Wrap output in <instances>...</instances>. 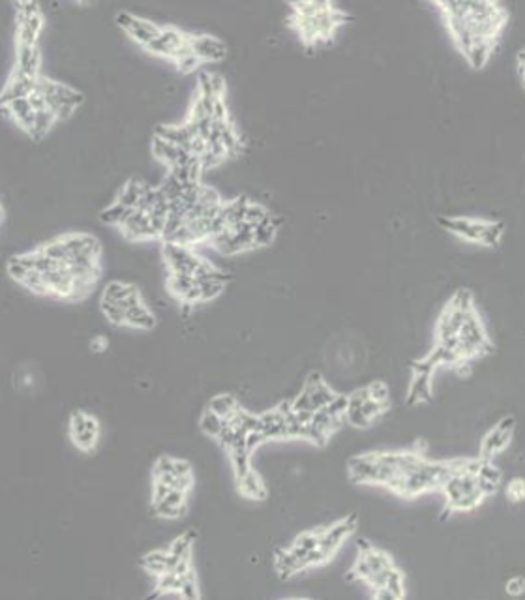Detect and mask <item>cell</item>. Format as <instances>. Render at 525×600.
<instances>
[{
    "mask_svg": "<svg viewBox=\"0 0 525 600\" xmlns=\"http://www.w3.org/2000/svg\"><path fill=\"white\" fill-rule=\"evenodd\" d=\"M36 88L47 100V107L55 115L56 120H66L75 113V109L83 104L85 96L77 88L60 83V81L51 79L45 75H40L36 81Z\"/></svg>",
    "mask_w": 525,
    "mask_h": 600,
    "instance_id": "6da1fadb",
    "label": "cell"
},
{
    "mask_svg": "<svg viewBox=\"0 0 525 600\" xmlns=\"http://www.w3.org/2000/svg\"><path fill=\"white\" fill-rule=\"evenodd\" d=\"M99 420L87 411H74L70 415V441L77 450L85 454H92L99 443Z\"/></svg>",
    "mask_w": 525,
    "mask_h": 600,
    "instance_id": "7a4b0ae2",
    "label": "cell"
},
{
    "mask_svg": "<svg viewBox=\"0 0 525 600\" xmlns=\"http://www.w3.org/2000/svg\"><path fill=\"white\" fill-rule=\"evenodd\" d=\"M45 17L42 8L36 2L17 4V36L15 43H31L36 45L44 32Z\"/></svg>",
    "mask_w": 525,
    "mask_h": 600,
    "instance_id": "3957f363",
    "label": "cell"
},
{
    "mask_svg": "<svg viewBox=\"0 0 525 600\" xmlns=\"http://www.w3.org/2000/svg\"><path fill=\"white\" fill-rule=\"evenodd\" d=\"M163 261H165L169 272L193 276L195 269L201 263V255L190 248V246L175 244V242H163Z\"/></svg>",
    "mask_w": 525,
    "mask_h": 600,
    "instance_id": "277c9868",
    "label": "cell"
},
{
    "mask_svg": "<svg viewBox=\"0 0 525 600\" xmlns=\"http://www.w3.org/2000/svg\"><path fill=\"white\" fill-rule=\"evenodd\" d=\"M117 25L120 26L131 40L141 43L143 47H147V45L160 34L161 29V26H158L156 23L149 21V19L137 17V15H131L130 12H118Z\"/></svg>",
    "mask_w": 525,
    "mask_h": 600,
    "instance_id": "5b68a950",
    "label": "cell"
},
{
    "mask_svg": "<svg viewBox=\"0 0 525 600\" xmlns=\"http://www.w3.org/2000/svg\"><path fill=\"white\" fill-rule=\"evenodd\" d=\"M124 239L128 240H156L160 235L156 233L150 216L141 209H131L124 221L118 226Z\"/></svg>",
    "mask_w": 525,
    "mask_h": 600,
    "instance_id": "8992f818",
    "label": "cell"
},
{
    "mask_svg": "<svg viewBox=\"0 0 525 600\" xmlns=\"http://www.w3.org/2000/svg\"><path fill=\"white\" fill-rule=\"evenodd\" d=\"M188 43L192 53L201 62H220L227 56V45L210 34H188Z\"/></svg>",
    "mask_w": 525,
    "mask_h": 600,
    "instance_id": "52a82bcc",
    "label": "cell"
},
{
    "mask_svg": "<svg viewBox=\"0 0 525 600\" xmlns=\"http://www.w3.org/2000/svg\"><path fill=\"white\" fill-rule=\"evenodd\" d=\"M514 426H516V420L514 417H505L501 420L495 428H492L488 432V435L484 437L482 441V450H480V458L484 459H492L497 452H501L503 448L507 447L510 439H512V432Z\"/></svg>",
    "mask_w": 525,
    "mask_h": 600,
    "instance_id": "ba28073f",
    "label": "cell"
},
{
    "mask_svg": "<svg viewBox=\"0 0 525 600\" xmlns=\"http://www.w3.org/2000/svg\"><path fill=\"white\" fill-rule=\"evenodd\" d=\"M40 68H42V49L40 45H31V43H17L15 47V66L12 74L23 75L38 79L40 77Z\"/></svg>",
    "mask_w": 525,
    "mask_h": 600,
    "instance_id": "9c48e42d",
    "label": "cell"
},
{
    "mask_svg": "<svg viewBox=\"0 0 525 600\" xmlns=\"http://www.w3.org/2000/svg\"><path fill=\"white\" fill-rule=\"evenodd\" d=\"M186 42H188V32H182L177 26H161L160 34L145 49L150 51L156 56L171 58L175 55V51L182 47Z\"/></svg>",
    "mask_w": 525,
    "mask_h": 600,
    "instance_id": "30bf717a",
    "label": "cell"
},
{
    "mask_svg": "<svg viewBox=\"0 0 525 600\" xmlns=\"http://www.w3.org/2000/svg\"><path fill=\"white\" fill-rule=\"evenodd\" d=\"M390 567H394V563H392L389 553L377 550L373 546H368L366 550H360L359 559H357V563L353 567V576H357L360 580H366L373 572L387 570Z\"/></svg>",
    "mask_w": 525,
    "mask_h": 600,
    "instance_id": "8fae6325",
    "label": "cell"
},
{
    "mask_svg": "<svg viewBox=\"0 0 525 600\" xmlns=\"http://www.w3.org/2000/svg\"><path fill=\"white\" fill-rule=\"evenodd\" d=\"M186 501H188V491L171 490L161 497L160 501L152 503V510L156 516L165 518V520H177L180 516L186 514Z\"/></svg>",
    "mask_w": 525,
    "mask_h": 600,
    "instance_id": "7c38bea8",
    "label": "cell"
},
{
    "mask_svg": "<svg viewBox=\"0 0 525 600\" xmlns=\"http://www.w3.org/2000/svg\"><path fill=\"white\" fill-rule=\"evenodd\" d=\"M102 299L105 300H115L120 306H124L126 310L131 306H136L139 302H143L141 299V291L137 285L134 283H126V282H109L104 287V293H102Z\"/></svg>",
    "mask_w": 525,
    "mask_h": 600,
    "instance_id": "4fadbf2b",
    "label": "cell"
},
{
    "mask_svg": "<svg viewBox=\"0 0 525 600\" xmlns=\"http://www.w3.org/2000/svg\"><path fill=\"white\" fill-rule=\"evenodd\" d=\"M36 81L31 79V77H23V75L12 74L8 77L6 85L0 90V105L6 107L8 104H12L15 100L21 98H29L32 94V90L36 88Z\"/></svg>",
    "mask_w": 525,
    "mask_h": 600,
    "instance_id": "5bb4252c",
    "label": "cell"
},
{
    "mask_svg": "<svg viewBox=\"0 0 525 600\" xmlns=\"http://www.w3.org/2000/svg\"><path fill=\"white\" fill-rule=\"evenodd\" d=\"M439 223L460 239L478 242L486 221L471 220V218H439Z\"/></svg>",
    "mask_w": 525,
    "mask_h": 600,
    "instance_id": "9a60e30c",
    "label": "cell"
},
{
    "mask_svg": "<svg viewBox=\"0 0 525 600\" xmlns=\"http://www.w3.org/2000/svg\"><path fill=\"white\" fill-rule=\"evenodd\" d=\"M195 135H197L195 134V129H193L188 123L160 124V126L156 128V137H160V139H163V141L173 143V145L182 148L188 147V143L192 141Z\"/></svg>",
    "mask_w": 525,
    "mask_h": 600,
    "instance_id": "2e32d148",
    "label": "cell"
},
{
    "mask_svg": "<svg viewBox=\"0 0 525 600\" xmlns=\"http://www.w3.org/2000/svg\"><path fill=\"white\" fill-rule=\"evenodd\" d=\"M373 475H375V452L349 459V478L353 482L373 484Z\"/></svg>",
    "mask_w": 525,
    "mask_h": 600,
    "instance_id": "e0dca14e",
    "label": "cell"
},
{
    "mask_svg": "<svg viewBox=\"0 0 525 600\" xmlns=\"http://www.w3.org/2000/svg\"><path fill=\"white\" fill-rule=\"evenodd\" d=\"M175 563H177V558H175L173 553H169V550L149 551V553H145L141 559L143 569L147 570L149 574L156 576V578L165 574V572H171Z\"/></svg>",
    "mask_w": 525,
    "mask_h": 600,
    "instance_id": "ac0fdd59",
    "label": "cell"
},
{
    "mask_svg": "<svg viewBox=\"0 0 525 600\" xmlns=\"http://www.w3.org/2000/svg\"><path fill=\"white\" fill-rule=\"evenodd\" d=\"M304 390L309 394V400H312V405H314L315 411L325 409V407L328 405V402L336 396V394L328 388L327 383L323 381V377L319 374L308 375L306 385H304Z\"/></svg>",
    "mask_w": 525,
    "mask_h": 600,
    "instance_id": "d6986e66",
    "label": "cell"
},
{
    "mask_svg": "<svg viewBox=\"0 0 525 600\" xmlns=\"http://www.w3.org/2000/svg\"><path fill=\"white\" fill-rule=\"evenodd\" d=\"M274 567L278 570V574L284 578V580H289L291 576L298 574L300 570L308 569V565L304 559H300L298 555H295L291 550H278L276 551V558H274Z\"/></svg>",
    "mask_w": 525,
    "mask_h": 600,
    "instance_id": "ffe728a7",
    "label": "cell"
},
{
    "mask_svg": "<svg viewBox=\"0 0 525 600\" xmlns=\"http://www.w3.org/2000/svg\"><path fill=\"white\" fill-rule=\"evenodd\" d=\"M156 315L150 312L145 302H139L136 306H131L126 310V326L131 329H139V331H152L156 326Z\"/></svg>",
    "mask_w": 525,
    "mask_h": 600,
    "instance_id": "44dd1931",
    "label": "cell"
},
{
    "mask_svg": "<svg viewBox=\"0 0 525 600\" xmlns=\"http://www.w3.org/2000/svg\"><path fill=\"white\" fill-rule=\"evenodd\" d=\"M432 400V375L413 374L407 392V405L424 404Z\"/></svg>",
    "mask_w": 525,
    "mask_h": 600,
    "instance_id": "7402d4cb",
    "label": "cell"
},
{
    "mask_svg": "<svg viewBox=\"0 0 525 600\" xmlns=\"http://www.w3.org/2000/svg\"><path fill=\"white\" fill-rule=\"evenodd\" d=\"M4 109L10 113V117L17 123L19 128H23L29 134L32 128V124H34V117H36V111L32 109V105L29 104V100L26 98H21V100H15V102H12V104H8Z\"/></svg>",
    "mask_w": 525,
    "mask_h": 600,
    "instance_id": "603a6c76",
    "label": "cell"
},
{
    "mask_svg": "<svg viewBox=\"0 0 525 600\" xmlns=\"http://www.w3.org/2000/svg\"><path fill=\"white\" fill-rule=\"evenodd\" d=\"M149 188V184L141 182V180H136V178H131V180H128V182L124 184L122 188H120V191H118V197H117V203H120V205H124L126 209H137L139 207V201H141L143 194H145V190Z\"/></svg>",
    "mask_w": 525,
    "mask_h": 600,
    "instance_id": "cb8c5ba5",
    "label": "cell"
},
{
    "mask_svg": "<svg viewBox=\"0 0 525 600\" xmlns=\"http://www.w3.org/2000/svg\"><path fill=\"white\" fill-rule=\"evenodd\" d=\"M261 420V432L268 439H285V428H284V415L280 411H266L259 417Z\"/></svg>",
    "mask_w": 525,
    "mask_h": 600,
    "instance_id": "d4e9b609",
    "label": "cell"
},
{
    "mask_svg": "<svg viewBox=\"0 0 525 600\" xmlns=\"http://www.w3.org/2000/svg\"><path fill=\"white\" fill-rule=\"evenodd\" d=\"M494 43L495 42H492V40H476L469 49L464 51L465 58H467L471 66L475 70H480V68L486 66V62H488L490 55L494 51Z\"/></svg>",
    "mask_w": 525,
    "mask_h": 600,
    "instance_id": "484cf974",
    "label": "cell"
},
{
    "mask_svg": "<svg viewBox=\"0 0 525 600\" xmlns=\"http://www.w3.org/2000/svg\"><path fill=\"white\" fill-rule=\"evenodd\" d=\"M248 205H250V201H248L246 197H236L233 201L223 203L222 210H220V218L227 223V227L236 226V223L244 221Z\"/></svg>",
    "mask_w": 525,
    "mask_h": 600,
    "instance_id": "4316f807",
    "label": "cell"
},
{
    "mask_svg": "<svg viewBox=\"0 0 525 600\" xmlns=\"http://www.w3.org/2000/svg\"><path fill=\"white\" fill-rule=\"evenodd\" d=\"M236 488H239L242 496L250 497V499H265L266 496L265 486H263L259 475L254 469L248 471L244 477L236 480Z\"/></svg>",
    "mask_w": 525,
    "mask_h": 600,
    "instance_id": "83f0119b",
    "label": "cell"
},
{
    "mask_svg": "<svg viewBox=\"0 0 525 600\" xmlns=\"http://www.w3.org/2000/svg\"><path fill=\"white\" fill-rule=\"evenodd\" d=\"M355 527H357V516L351 514V516H347L346 520H340L338 523H334L332 527L323 529V533H325V537H328V539L332 540V542H336V544L340 546L341 542H344V540L355 531Z\"/></svg>",
    "mask_w": 525,
    "mask_h": 600,
    "instance_id": "f1b7e54d",
    "label": "cell"
},
{
    "mask_svg": "<svg viewBox=\"0 0 525 600\" xmlns=\"http://www.w3.org/2000/svg\"><path fill=\"white\" fill-rule=\"evenodd\" d=\"M171 61L175 62V66L179 68L180 74H190V72H195L199 66V58L192 53V47L190 43L186 42L182 47L175 51V55L171 56Z\"/></svg>",
    "mask_w": 525,
    "mask_h": 600,
    "instance_id": "f546056e",
    "label": "cell"
},
{
    "mask_svg": "<svg viewBox=\"0 0 525 600\" xmlns=\"http://www.w3.org/2000/svg\"><path fill=\"white\" fill-rule=\"evenodd\" d=\"M55 123H56V118H55V115L51 113V109L36 111L34 124H32V128H31V132H29V135H31L32 139L40 141V139H44L45 135L49 134L51 128L55 126Z\"/></svg>",
    "mask_w": 525,
    "mask_h": 600,
    "instance_id": "4dcf8cb0",
    "label": "cell"
},
{
    "mask_svg": "<svg viewBox=\"0 0 525 600\" xmlns=\"http://www.w3.org/2000/svg\"><path fill=\"white\" fill-rule=\"evenodd\" d=\"M195 285V278L190 274H179V272H169V278H167V289L169 293L177 297L179 300H182L186 297V293Z\"/></svg>",
    "mask_w": 525,
    "mask_h": 600,
    "instance_id": "1f68e13d",
    "label": "cell"
},
{
    "mask_svg": "<svg viewBox=\"0 0 525 600\" xmlns=\"http://www.w3.org/2000/svg\"><path fill=\"white\" fill-rule=\"evenodd\" d=\"M428 361L432 362L433 366L437 368L439 364H449V366H458V364H464V358L458 353V349H449V347H443V345H435L432 349V353L426 356Z\"/></svg>",
    "mask_w": 525,
    "mask_h": 600,
    "instance_id": "d6a6232c",
    "label": "cell"
},
{
    "mask_svg": "<svg viewBox=\"0 0 525 600\" xmlns=\"http://www.w3.org/2000/svg\"><path fill=\"white\" fill-rule=\"evenodd\" d=\"M236 407H239V404H236V400L233 398L231 394H218L214 398H210L207 409L216 413L218 417H222L223 420H227V418L235 413Z\"/></svg>",
    "mask_w": 525,
    "mask_h": 600,
    "instance_id": "836d02e7",
    "label": "cell"
},
{
    "mask_svg": "<svg viewBox=\"0 0 525 600\" xmlns=\"http://www.w3.org/2000/svg\"><path fill=\"white\" fill-rule=\"evenodd\" d=\"M229 423L233 424L235 428L242 429V432H254V429H261V420L259 417H255V415H252V413H248V411L241 409V407H236L235 413L231 415V417L227 418Z\"/></svg>",
    "mask_w": 525,
    "mask_h": 600,
    "instance_id": "e575fe53",
    "label": "cell"
},
{
    "mask_svg": "<svg viewBox=\"0 0 525 600\" xmlns=\"http://www.w3.org/2000/svg\"><path fill=\"white\" fill-rule=\"evenodd\" d=\"M180 585H182V576L175 572H165L156 578V593L152 597H161V594L177 593L179 594Z\"/></svg>",
    "mask_w": 525,
    "mask_h": 600,
    "instance_id": "d590c367",
    "label": "cell"
},
{
    "mask_svg": "<svg viewBox=\"0 0 525 600\" xmlns=\"http://www.w3.org/2000/svg\"><path fill=\"white\" fill-rule=\"evenodd\" d=\"M99 308H102V313L105 315V319L115 326H120L126 323V308L120 306L115 300H99Z\"/></svg>",
    "mask_w": 525,
    "mask_h": 600,
    "instance_id": "8d00e7d4",
    "label": "cell"
},
{
    "mask_svg": "<svg viewBox=\"0 0 525 600\" xmlns=\"http://www.w3.org/2000/svg\"><path fill=\"white\" fill-rule=\"evenodd\" d=\"M131 209H126L124 205H120V203H111L107 209H104L102 212H99V220H102V223H105V226H115L118 227L120 223L124 221V218L128 216V212H130Z\"/></svg>",
    "mask_w": 525,
    "mask_h": 600,
    "instance_id": "74e56055",
    "label": "cell"
},
{
    "mask_svg": "<svg viewBox=\"0 0 525 600\" xmlns=\"http://www.w3.org/2000/svg\"><path fill=\"white\" fill-rule=\"evenodd\" d=\"M193 540H195V531L180 535L169 546V553H173L175 558H192Z\"/></svg>",
    "mask_w": 525,
    "mask_h": 600,
    "instance_id": "f35d334b",
    "label": "cell"
},
{
    "mask_svg": "<svg viewBox=\"0 0 525 600\" xmlns=\"http://www.w3.org/2000/svg\"><path fill=\"white\" fill-rule=\"evenodd\" d=\"M276 229H278V221L272 218L270 221L266 223H261V226L254 227V244L255 248H261V246H268L276 237Z\"/></svg>",
    "mask_w": 525,
    "mask_h": 600,
    "instance_id": "ab89813d",
    "label": "cell"
},
{
    "mask_svg": "<svg viewBox=\"0 0 525 600\" xmlns=\"http://www.w3.org/2000/svg\"><path fill=\"white\" fill-rule=\"evenodd\" d=\"M503 231H505L503 223L486 221V223H484V229H482V235H480V240H478V244L488 246V248H495V246L499 244L501 237H503Z\"/></svg>",
    "mask_w": 525,
    "mask_h": 600,
    "instance_id": "60d3db41",
    "label": "cell"
},
{
    "mask_svg": "<svg viewBox=\"0 0 525 600\" xmlns=\"http://www.w3.org/2000/svg\"><path fill=\"white\" fill-rule=\"evenodd\" d=\"M222 426L223 418L218 417L216 413H212L210 409L204 411L201 418H199V428H201V432H203L204 435H209V437H216V435L220 434Z\"/></svg>",
    "mask_w": 525,
    "mask_h": 600,
    "instance_id": "b9f144b4",
    "label": "cell"
},
{
    "mask_svg": "<svg viewBox=\"0 0 525 600\" xmlns=\"http://www.w3.org/2000/svg\"><path fill=\"white\" fill-rule=\"evenodd\" d=\"M270 220V210H266L263 205H259V203H250V205H248L246 214H244V221H246V223H250L252 227H257Z\"/></svg>",
    "mask_w": 525,
    "mask_h": 600,
    "instance_id": "7bdbcfd3",
    "label": "cell"
},
{
    "mask_svg": "<svg viewBox=\"0 0 525 600\" xmlns=\"http://www.w3.org/2000/svg\"><path fill=\"white\" fill-rule=\"evenodd\" d=\"M231 454V464H233V471H235L236 480L242 478L248 471H252L250 466V452L246 448H239V450H229Z\"/></svg>",
    "mask_w": 525,
    "mask_h": 600,
    "instance_id": "ee69618b",
    "label": "cell"
},
{
    "mask_svg": "<svg viewBox=\"0 0 525 600\" xmlns=\"http://www.w3.org/2000/svg\"><path fill=\"white\" fill-rule=\"evenodd\" d=\"M451 310H458V312H473L475 306H473V294H471L469 289H458L456 293L452 294L449 306Z\"/></svg>",
    "mask_w": 525,
    "mask_h": 600,
    "instance_id": "f6af8a7d",
    "label": "cell"
},
{
    "mask_svg": "<svg viewBox=\"0 0 525 600\" xmlns=\"http://www.w3.org/2000/svg\"><path fill=\"white\" fill-rule=\"evenodd\" d=\"M179 594L182 599H199L201 593H199V583H197V576H195V570H190L182 576V585H180Z\"/></svg>",
    "mask_w": 525,
    "mask_h": 600,
    "instance_id": "bcb514c9",
    "label": "cell"
},
{
    "mask_svg": "<svg viewBox=\"0 0 525 600\" xmlns=\"http://www.w3.org/2000/svg\"><path fill=\"white\" fill-rule=\"evenodd\" d=\"M197 285L199 291H201V302L218 299L225 289V283L218 282V280H204V282H197Z\"/></svg>",
    "mask_w": 525,
    "mask_h": 600,
    "instance_id": "7dc6e473",
    "label": "cell"
},
{
    "mask_svg": "<svg viewBox=\"0 0 525 600\" xmlns=\"http://www.w3.org/2000/svg\"><path fill=\"white\" fill-rule=\"evenodd\" d=\"M328 437H330V435H327L325 432H323V429H319L312 423L304 426L302 439H308L309 443H314L315 447H325V445H327V441H328Z\"/></svg>",
    "mask_w": 525,
    "mask_h": 600,
    "instance_id": "c3c4849f",
    "label": "cell"
},
{
    "mask_svg": "<svg viewBox=\"0 0 525 600\" xmlns=\"http://www.w3.org/2000/svg\"><path fill=\"white\" fill-rule=\"evenodd\" d=\"M317 544H319V531H306V533L298 535L293 546L308 553V551H312L314 548H317Z\"/></svg>",
    "mask_w": 525,
    "mask_h": 600,
    "instance_id": "681fc988",
    "label": "cell"
},
{
    "mask_svg": "<svg viewBox=\"0 0 525 600\" xmlns=\"http://www.w3.org/2000/svg\"><path fill=\"white\" fill-rule=\"evenodd\" d=\"M476 477H482V478H486V480H492V482L499 484L501 469L497 466H494L490 459L482 458L480 469H478V475H476Z\"/></svg>",
    "mask_w": 525,
    "mask_h": 600,
    "instance_id": "f907efd6",
    "label": "cell"
},
{
    "mask_svg": "<svg viewBox=\"0 0 525 600\" xmlns=\"http://www.w3.org/2000/svg\"><path fill=\"white\" fill-rule=\"evenodd\" d=\"M346 409H347V396H340V394H336V396L328 402L327 407H325V411H327L328 415H332V417H344Z\"/></svg>",
    "mask_w": 525,
    "mask_h": 600,
    "instance_id": "816d5d0a",
    "label": "cell"
},
{
    "mask_svg": "<svg viewBox=\"0 0 525 600\" xmlns=\"http://www.w3.org/2000/svg\"><path fill=\"white\" fill-rule=\"evenodd\" d=\"M368 388V394H370L371 400L375 402H389V386L381 383V381H375L371 385L366 386Z\"/></svg>",
    "mask_w": 525,
    "mask_h": 600,
    "instance_id": "f5cc1de1",
    "label": "cell"
},
{
    "mask_svg": "<svg viewBox=\"0 0 525 600\" xmlns=\"http://www.w3.org/2000/svg\"><path fill=\"white\" fill-rule=\"evenodd\" d=\"M265 443H266V437L263 435L261 429H254V432H248L246 434V450L250 454L254 452V450H257V448H259L261 445H265Z\"/></svg>",
    "mask_w": 525,
    "mask_h": 600,
    "instance_id": "db71d44e",
    "label": "cell"
},
{
    "mask_svg": "<svg viewBox=\"0 0 525 600\" xmlns=\"http://www.w3.org/2000/svg\"><path fill=\"white\" fill-rule=\"evenodd\" d=\"M291 407H293V411H315L314 405H312V400H309V394L306 390L300 392L297 398L291 402Z\"/></svg>",
    "mask_w": 525,
    "mask_h": 600,
    "instance_id": "11a10c76",
    "label": "cell"
},
{
    "mask_svg": "<svg viewBox=\"0 0 525 600\" xmlns=\"http://www.w3.org/2000/svg\"><path fill=\"white\" fill-rule=\"evenodd\" d=\"M209 79L214 98H223V94H225V79L220 74H209Z\"/></svg>",
    "mask_w": 525,
    "mask_h": 600,
    "instance_id": "9f6ffc18",
    "label": "cell"
},
{
    "mask_svg": "<svg viewBox=\"0 0 525 600\" xmlns=\"http://www.w3.org/2000/svg\"><path fill=\"white\" fill-rule=\"evenodd\" d=\"M476 488H478V491H480L482 496L490 497V496H494V494H497L499 484L492 482V480H486V478H482V477H476Z\"/></svg>",
    "mask_w": 525,
    "mask_h": 600,
    "instance_id": "6f0895ef",
    "label": "cell"
},
{
    "mask_svg": "<svg viewBox=\"0 0 525 600\" xmlns=\"http://www.w3.org/2000/svg\"><path fill=\"white\" fill-rule=\"evenodd\" d=\"M524 482H522L519 478H516V480L508 484V497H510L512 501H522V499H524Z\"/></svg>",
    "mask_w": 525,
    "mask_h": 600,
    "instance_id": "680465c9",
    "label": "cell"
},
{
    "mask_svg": "<svg viewBox=\"0 0 525 600\" xmlns=\"http://www.w3.org/2000/svg\"><path fill=\"white\" fill-rule=\"evenodd\" d=\"M433 370H435V366H433L432 362L428 361V358H422V361H417L413 362V374H426V375H432Z\"/></svg>",
    "mask_w": 525,
    "mask_h": 600,
    "instance_id": "91938a15",
    "label": "cell"
},
{
    "mask_svg": "<svg viewBox=\"0 0 525 600\" xmlns=\"http://www.w3.org/2000/svg\"><path fill=\"white\" fill-rule=\"evenodd\" d=\"M525 589V582L524 578H512V580H508L507 583V593L510 594H522Z\"/></svg>",
    "mask_w": 525,
    "mask_h": 600,
    "instance_id": "94428289",
    "label": "cell"
},
{
    "mask_svg": "<svg viewBox=\"0 0 525 600\" xmlns=\"http://www.w3.org/2000/svg\"><path fill=\"white\" fill-rule=\"evenodd\" d=\"M107 345H109V342L105 336H94L90 340V351H94V353H102V351L107 349Z\"/></svg>",
    "mask_w": 525,
    "mask_h": 600,
    "instance_id": "6125c7cd",
    "label": "cell"
},
{
    "mask_svg": "<svg viewBox=\"0 0 525 600\" xmlns=\"http://www.w3.org/2000/svg\"><path fill=\"white\" fill-rule=\"evenodd\" d=\"M276 411H280V413H282V415H289L291 411H293V407H291V402H282V404L278 405V407H276Z\"/></svg>",
    "mask_w": 525,
    "mask_h": 600,
    "instance_id": "be15d7a7",
    "label": "cell"
},
{
    "mask_svg": "<svg viewBox=\"0 0 525 600\" xmlns=\"http://www.w3.org/2000/svg\"><path fill=\"white\" fill-rule=\"evenodd\" d=\"M2 216H4V210H2V205H0V221H2Z\"/></svg>",
    "mask_w": 525,
    "mask_h": 600,
    "instance_id": "e7e4bbea",
    "label": "cell"
}]
</instances>
